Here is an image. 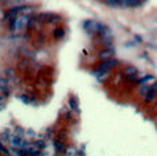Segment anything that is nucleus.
I'll return each mask as SVG.
<instances>
[{"label": "nucleus", "mask_w": 157, "mask_h": 156, "mask_svg": "<svg viewBox=\"0 0 157 156\" xmlns=\"http://www.w3.org/2000/svg\"><path fill=\"white\" fill-rule=\"evenodd\" d=\"M83 26L88 33H98L101 29V26H102V24L95 21V19H87V21H84Z\"/></svg>", "instance_id": "1"}, {"label": "nucleus", "mask_w": 157, "mask_h": 156, "mask_svg": "<svg viewBox=\"0 0 157 156\" xmlns=\"http://www.w3.org/2000/svg\"><path fill=\"white\" fill-rule=\"evenodd\" d=\"M29 22H30V19L28 18V17H24V15L19 17L18 15L15 19H14L13 26L15 30H24L26 26H29Z\"/></svg>", "instance_id": "2"}, {"label": "nucleus", "mask_w": 157, "mask_h": 156, "mask_svg": "<svg viewBox=\"0 0 157 156\" xmlns=\"http://www.w3.org/2000/svg\"><path fill=\"white\" fill-rule=\"evenodd\" d=\"M124 73H125V76H127V79L131 80V82H136V80H138L139 72L135 66H127L125 71H124Z\"/></svg>", "instance_id": "3"}, {"label": "nucleus", "mask_w": 157, "mask_h": 156, "mask_svg": "<svg viewBox=\"0 0 157 156\" xmlns=\"http://www.w3.org/2000/svg\"><path fill=\"white\" fill-rule=\"evenodd\" d=\"M94 75L97 76L98 80H101V82H102V80H105L106 77L109 76V69H105V68H102V66H99V69H98V71H95Z\"/></svg>", "instance_id": "4"}, {"label": "nucleus", "mask_w": 157, "mask_h": 156, "mask_svg": "<svg viewBox=\"0 0 157 156\" xmlns=\"http://www.w3.org/2000/svg\"><path fill=\"white\" fill-rule=\"evenodd\" d=\"M155 82H156L155 76H150V75H147V76H144L142 79L138 80V84L139 86H152Z\"/></svg>", "instance_id": "5"}, {"label": "nucleus", "mask_w": 157, "mask_h": 156, "mask_svg": "<svg viewBox=\"0 0 157 156\" xmlns=\"http://www.w3.org/2000/svg\"><path fill=\"white\" fill-rule=\"evenodd\" d=\"M117 62H119L117 60H113V58H109V60L103 61V64H102L101 66H102V68H105V69H109V71H110L112 68H114V66L117 65Z\"/></svg>", "instance_id": "6"}, {"label": "nucleus", "mask_w": 157, "mask_h": 156, "mask_svg": "<svg viewBox=\"0 0 157 156\" xmlns=\"http://www.w3.org/2000/svg\"><path fill=\"white\" fill-rule=\"evenodd\" d=\"M120 2V6L123 7H135L141 3V0H119Z\"/></svg>", "instance_id": "7"}, {"label": "nucleus", "mask_w": 157, "mask_h": 156, "mask_svg": "<svg viewBox=\"0 0 157 156\" xmlns=\"http://www.w3.org/2000/svg\"><path fill=\"white\" fill-rule=\"evenodd\" d=\"M144 98H145V101H146V102H155L156 99H157V94L153 91V88H152V90H150L149 93H147L146 96L144 97Z\"/></svg>", "instance_id": "8"}, {"label": "nucleus", "mask_w": 157, "mask_h": 156, "mask_svg": "<svg viewBox=\"0 0 157 156\" xmlns=\"http://www.w3.org/2000/svg\"><path fill=\"white\" fill-rule=\"evenodd\" d=\"M113 50H103L102 53H101V58H102L103 61L109 60V58H112V55H113Z\"/></svg>", "instance_id": "9"}, {"label": "nucleus", "mask_w": 157, "mask_h": 156, "mask_svg": "<svg viewBox=\"0 0 157 156\" xmlns=\"http://www.w3.org/2000/svg\"><path fill=\"white\" fill-rule=\"evenodd\" d=\"M150 90H152V86H139V93H141L142 97L146 96Z\"/></svg>", "instance_id": "10"}, {"label": "nucleus", "mask_w": 157, "mask_h": 156, "mask_svg": "<svg viewBox=\"0 0 157 156\" xmlns=\"http://www.w3.org/2000/svg\"><path fill=\"white\" fill-rule=\"evenodd\" d=\"M8 88V80L0 77V91H6Z\"/></svg>", "instance_id": "11"}, {"label": "nucleus", "mask_w": 157, "mask_h": 156, "mask_svg": "<svg viewBox=\"0 0 157 156\" xmlns=\"http://www.w3.org/2000/svg\"><path fill=\"white\" fill-rule=\"evenodd\" d=\"M10 142L13 144L14 146H21L22 145V138H18V137H13L10 140Z\"/></svg>", "instance_id": "12"}, {"label": "nucleus", "mask_w": 157, "mask_h": 156, "mask_svg": "<svg viewBox=\"0 0 157 156\" xmlns=\"http://www.w3.org/2000/svg\"><path fill=\"white\" fill-rule=\"evenodd\" d=\"M54 146H55V149H57L58 152L65 151V145H63L62 142H59V141H55V142H54Z\"/></svg>", "instance_id": "13"}, {"label": "nucleus", "mask_w": 157, "mask_h": 156, "mask_svg": "<svg viewBox=\"0 0 157 156\" xmlns=\"http://www.w3.org/2000/svg\"><path fill=\"white\" fill-rule=\"evenodd\" d=\"M108 6H112V7H116V6H120V2L119 0H103Z\"/></svg>", "instance_id": "14"}, {"label": "nucleus", "mask_w": 157, "mask_h": 156, "mask_svg": "<svg viewBox=\"0 0 157 156\" xmlns=\"http://www.w3.org/2000/svg\"><path fill=\"white\" fill-rule=\"evenodd\" d=\"M71 105H72V107H71L72 109H76V111L78 109V108H77V101L73 98V97H72V98H71Z\"/></svg>", "instance_id": "15"}, {"label": "nucleus", "mask_w": 157, "mask_h": 156, "mask_svg": "<svg viewBox=\"0 0 157 156\" xmlns=\"http://www.w3.org/2000/svg\"><path fill=\"white\" fill-rule=\"evenodd\" d=\"M7 76L8 77H15V71L14 69H7Z\"/></svg>", "instance_id": "16"}, {"label": "nucleus", "mask_w": 157, "mask_h": 156, "mask_svg": "<svg viewBox=\"0 0 157 156\" xmlns=\"http://www.w3.org/2000/svg\"><path fill=\"white\" fill-rule=\"evenodd\" d=\"M152 88H153V91H155V93L157 94V82H155V83L152 84Z\"/></svg>", "instance_id": "17"}, {"label": "nucleus", "mask_w": 157, "mask_h": 156, "mask_svg": "<svg viewBox=\"0 0 157 156\" xmlns=\"http://www.w3.org/2000/svg\"><path fill=\"white\" fill-rule=\"evenodd\" d=\"M61 35H63V30H57L55 32V36H61Z\"/></svg>", "instance_id": "18"}, {"label": "nucleus", "mask_w": 157, "mask_h": 156, "mask_svg": "<svg viewBox=\"0 0 157 156\" xmlns=\"http://www.w3.org/2000/svg\"><path fill=\"white\" fill-rule=\"evenodd\" d=\"M0 151H4V146H3L2 144H0Z\"/></svg>", "instance_id": "19"}]
</instances>
